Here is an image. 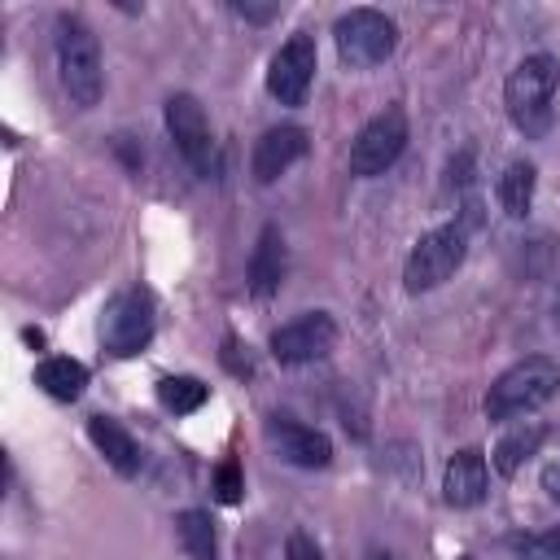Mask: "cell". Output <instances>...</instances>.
Wrapping results in <instances>:
<instances>
[{
  "label": "cell",
  "instance_id": "cell-20",
  "mask_svg": "<svg viewBox=\"0 0 560 560\" xmlns=\"http://www.w3.org/2000/svg\"><path fill=\"white\" fill-rule=\"evenodd\" d=\"M206 398H210V385H201L197 376H162V381H158V402H162L166 411H175V416L197 411Z\"/></svg>",
  "mask_w": 560,
  "mask_h": 560
},
{
  "label": "cell",
  "instance_id": "cell-23",
  "mask_svg": "<svg viewBox=\"0 0 560 560\" xmlns=\"http://www.w3.org/2000/svg\"><path fill=\"white\" fill-rule=\"evenodd\" d=\"M284 560H324V551L306 538V534H289V547H284Z\"/></svg>",
  "mask_w": 560,
  "mask_h": 560
},
{
  "label": "cell",
  "instance_id": "cell-27",
  "mask_svg": "<svg viewBox=\"0 0 560 560\" xmlns=\"http://www.w3.org/2000/svg\"><path fill=\"white\" fill-rule=\"evenodd\" d=\"M368 560H398V556H394V551H372Z\"/></svg>",
  "mask_w": 560,
  "mask_h": 560
},
{
  "label": "cell",
  "instance_id": "cell-25",
  "mask_svg": "<svg viewBox=\"0 0 560 560\" xmlns=\"http://www.w3.org/2000/svg\"><path fill=\"white\" fill-rule=\"evenodd\" d=\"M468 166H472V153H459V162H451V171H446V175H451L446 184H451V188H464V184H468Z\"/></svg>",
  "mask_w": 560,
  "mask_h": 560
},
{
  "label": "cell",
  "instance_id": "cell-22",
  "mask_svg": "<svg viewBox=\"0 0 560 560\" xmlns=\"http://www.w3.org/2000/svg\"><path fill=\"white\" fill-rule=\"evenodd\" d=\"M241 490H245V481H241L236 459L219 464V472H214V494H219V503H236V499H241Z\"/></svg>",
  "mask_w": 560,
  "mask_h": 560
},
{
  "label": "cell",
  "instance_id": "cell-11",
  "mask_svg": "<svg viewBox=\"0 0 560 560\" xmlns=\"http://www.w3.org/2000/svg\"><path fill=\"white\" fill-rule=\"evenodd\" d=\"M267 438H271V446L280 451V459H289V464H298V468H328V464H332V442H328L319 429H306V424H298V420L276 416V420L267 424Z\"/></svg>",
  "mask_w": 560,
  "mask_h": 560
},
{
  "label": "cell",
  "instance_id": "cell-15",
  "mask_svg": "<svg viewBox=\"0 0 560 560\" xmlns=\"http://www.w3.org/2000/svg\"><path fill=\"white\" fill-rule=\"evenodd\" d=\"M88 438L96 442V451L109 459L114 472H122V477H136V472H140V446H136V438H131L118 420L92 416V420H88Z\"/></svg>",
  "mask_w": 560,
  "mask_h": 560
},
{
  "label": "cell",
  "instance_id": "cell-14",
  "mask_svg": "<svg viewBox=\"0 0 560 560\" xmlns=\"http://www.w3.org/2000/svg\"><path fill=\"white\" fill-rule=\"evenodd\" d=\"M284 267H289L284 236H280L276 223H267L258 232V245H254V258H249V293L254 298H271L284 284Z\"/></svg>",
  "mask_w": 560,
  "mask_h": 560
},
{
  "label": "cell",
  "instance_id": "cell-21",
  "mask_svg": "<svg viewBox=\"0 0 560 560\" xmlns=\"http://www.w3.org/2000/svg\"><path fill=\"white\" fill-rule=\"evenodd\" d=\"M512 551H516L521 560H560V529L521 534V538H512Z\"/></svg>",
  "mask_w": 560,
  "mask_h": 560
},
{
  "label": "cell",
  "instance_id": "cell-24",
  "mask_svg": "<svg viewBox=\"0 0 560 560\" xmlns=\"http://www.w3.org/2000/svg\"><path fill=\"white\" fill-rule=\"evenodd\" d=\"M232 13H241V18H249V22H271V18L280 13V4H276V0H271V4H249V0H245V4H232Z\"/></svg>",
  "mask_w": 560,
  "mask_h": 560
},
{
  "label": "cell",
  "instance_id": "cell-6",
  "mask_svg": "<svg viewBox=\"0 0 560 560\" xmlns=\"http://www.w3.org/2000/svg\"><path fill=\"white\" fill-rule=\"evenodd\" d=\"M153 341V298L144 289H118L101 311V346L114 359H131Z\"/></svg>",
  "mask_w": 560,
  "mask_h": 560
},
{
  "label": "cell",
  "instance_id": "cell-18",
  "mask_svg": "<svg viewBox=\"0 0 560 560\" xmlns=\"http://www.w3.org/2000/svg\"><path fill=\"white\" fill-rule=\"evenodd\" d=\"M175 534H179V547H184L192 560H214V556H219L210 512H201V508L179 512V516H175Z\"/></svg>",
  "mask_w": 560,
  "mask_h": 560
},
{
  "label": "cell",
  "instance_id": "cell-26",
  "mask_svg": "<svg viewBox=\"0 0 560 560\" xmlns=\"http://www.w3.org/2000/svg\"><path fill=\"white\" fill-rule=\"evenodd\" d=\"M542 490H547L551 503H560V464H551V468L542 472Z\"/></svg>",
  "mask_w": 560,
  "mask_h": 560
},
{
  "label": "cell",
  "instance_id": "cell-3",
  "mask_svg": "<svg viewBox=\"0 0 560 560\" xmlns=\"http://www.w3.org/2000/svg\"><path fill=\"white\" fill-rule=\"evenodd\" d=\"M560 389V368L547 354H529L521 363H512L486 394V416L490 420H516L525 411H538L542 402H551V394Z\"/></svg>",
  "mask_w": 560,
  "mask_h": 560
},
{
  "label": "cell",
  "instance_id": "cell-7",
  "mask_svg": "<svg viewBox=\"0 0 560 560\" xmlns=\"http://www.w3.org/2000/svg\"><path fill=\"white\" fill-rule=\"evenodd\" d=\"M407 149V114L398 105L381 109L376 118H368L350 144V175L359 179H372V175H385Z\"/></svg>",
  "mask_w": 560,
  "mask_h": 560
},
{
  "label": "cell",
  "instance_id": "cell-19",
  "mask_svg": "<svg viewBox=\"0 0 560 560\" xmlns=\"http://www.w3.org/2000/svg\"><path fill=\"white\" fill-rule=\"evenodd\" d=\"M542 438H547L542 424H521V429H512V433L494 446V468H499V477H516V468L542 446Z\"/></svg>",
  "mask_w": 560,
  "mask_h": 560
},
{
  "label": "cell",
  "instance_id": "cell-17",
  "mask_svg": "<svg viewBox=\"0 0 560 560\" xmlns=\"http://www.w3.org/2000/svg\"><path fill=\"white\" fill-rule=\"evenodd\" d=\"M534 188H538V171H534V162H512L503 175H499V206L512 214V219H521L529 206H534Z\"/></svg>",
  "mask_w": 560,
  "mask_h": 560
},
{
  "label": "cell",
  "instance_id": "cell-1",
  "mask_svg": "<svg viewBox=\"0 0 560 560\" xmlns=\"http://www.w3.org/2000/svg\"><path fill=\"white\" fill-rule=\"evenodd\" d=\"M556 88H560V61L551 52H534L525 57L508 83H503V105H508V118L516 122V131H525L529 140L534 136H547L551 131V118H556Z\"/></svg>",
  "mask_w": 560,
  "mask_h": 560
},
{
  "label": "cell",
  "instance_id": "cell-9",
  "mask_svg": "<svg viewBox=\"0 0 560 560\" xmlns=\"http://www.w3.org/2000/svg\"><path fill=\"white\" fill-rule=\"evenodd\" d=\"M315 66H319L315 39H311V35H289V39L276 48L271 66H267V92H271L280 105H306Z\"/></svg>",
  "mask_w": 560,
  "mask_h": 560
},
{
  "label": "cell",
  "instance_id": "cell-10",
  "mask_svg": "<svg viewBox=\"0 0 560 560\" xmlns=\"http://www.w3.org/2000/svg\"><path fill=\"white\" fill-rule=\"evenodd\" d=\"M337 341V324L328 311H306L289 324H280L271 332V354L280 363H311V359H324Z\"/></svg>",
  "mask_w": 560,
  "mask_h": 560
},
{
  "label": "cell",
  "instance_id": "cell-16",
  "mask_svg": "<svg viewBox=\"0 0 560 560\" xmlns=\"http://www.w3.org/2000/svg\"><path fill=\"white\" fill-rule=\"evenodd\" d=\"M35 385L57 402H74L88 389V368L79 359H70V354H52V359H44L35 368Z\"/></svg>",
  "mask_w": 560,
  "mask_h": 560
},
{
  "label": "cell",
  "instance_id": "cell-4",
  "mask_svg": "<svg viewBox=\"0 0 560 560\" xmlns=\"http://www.w3.org/2000/svg\"><path fill=\"white\" fill-rule=\"evenodd\" d=\"M472 219H477V214H464L459 223H442V228L424 232V236L411 245L407 267H402L407 293H429V289H438L442 280L455 276V267H459L464 254H468V228H472Z\"/></svg>",
  "mask_w": 560,
  "mask_h": 560
},
{
  "label": "cell",
  "instance_id": "cell-8",
  "mask_svg": "<svg viewBox=\"0 0 560 560\" xmlns=\"http://www.w3.org/2000/svg\"><path fill=\"white\" fill-rule=\"evenodd\" d=\"M166 131L179 149V158L197 171V175H210L214 171V136H210V122H206V109L192 92H175L166 96Z\"/></svg>",
  "mask_w": 560,
  "mask_h": 560
},
{
  "label": "cell",
  "instance_id": "cell-13",
  "mask_svg": "<svg viewBox=\"0 0 560 560\" xmlns=\"http://www.w3.org/2000/svg\"><path fill=\"white\" fill-rule=\"evenodd\" d=\"M442 499L451 508H477L486 499V451L477 446H464L446 459V472H442Z\"/></svg>",
  "mask_w": 560,
  "mask_h": 560
},
{
  "label": "cell",
  "instance_id": "cell-2",
  "mask_svg": "<svg viewBox=\"0 0 560 560\" xmlns=\"http://www.w3.org/2000/svg\"><path fill=\"white\" fill-rule=\"evenodd\" d=\"M57 70L61 88L79 109H92L105 92V66H101V44L83 18H61L57 22Z\"/></svg>",
  "mask_w": 560,
  "mask_h": 560
},
{
  "label": "cell",
  "instance_id": "cell-12",
  "mask_svg": "<svg viewBox=\"0 0 560 560\" xmlns=\"http://www.w3.org/2000/svg\"><path fill=\"white\" fill-rule=\"evenodd\" d=\"M302 153H306V131H302V127H293V122L267 127V131L258 136V144H254V179H258V184L280 179Z\"/></svg>",
  "mask_w": 560,
  "mask_h": 560
},
{
  "label": "cell",
  "instance_id": "cell-5",
  "mask_svg": "<svg viewBox=\"0 0 560 560\" xmlns=\"http://www.w3.org/2000/svg\"><path fill=\"white\" fill-rule=\"evenodd\" d=\"M332 39H337V57L350 70H372L398 48V26L381 9H350L337 18Z\"/></svg>",
  "mask_w": 560,
  "mask_h": 560
}]
</instances>
